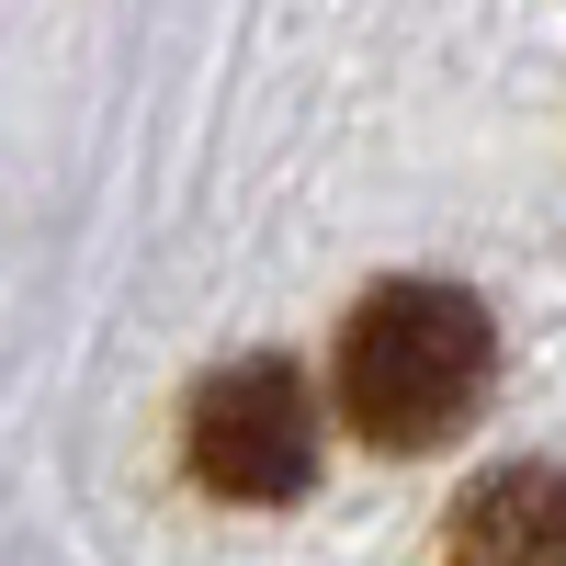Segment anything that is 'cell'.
<instances>
[{"label":"cell","mask_w":566,"mask_h":566,"mask_svg":"<svg viewBox=\"0 0 566 566\" xmlns=\"http://www.w3.org/2000/svg\"><path fill=\"white\" fill-rule=\"evenodd\" d=\"M499 386V317L464 283L397 272L340 317V419L374 453H442Z\"/></svg>","instance_id":"1"},{"label":"cell","mask_w":566,"mask_h":566,"mask_svg":"<svg viewBox=\"0 0 566 566\" xmlns=\"http://www.w3.org/2000/svg\"><path fill=\"white\" fill-rule=\"evenodd\" d=\"M181 464H193L216 499H239V510L306 499V476H317V386L283 352L216 363L193 386V408H181Z\"/></svg>","instance_id":"2"},{"label":"cell","mask_w":566,"mask_h":566,"mask_svg":"<svg viewBox=\"0 0 566 566\" xmlns=\"http://www.w3.org/2000/svg\"><path fill=\"white\" fill-rule=\"evenodd\" d=\"M453 566H566V464H499L442 522Z\"/></svg>","instance_id":"3"}]
</instances>
